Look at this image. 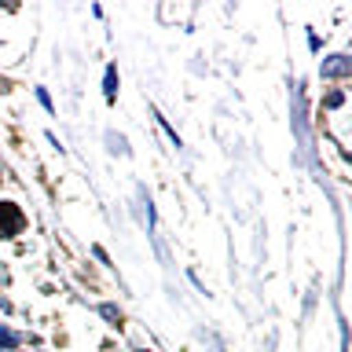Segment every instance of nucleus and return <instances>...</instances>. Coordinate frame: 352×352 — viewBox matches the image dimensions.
Listing matches in <instances>:
<instances>
[{"instance_id":"1","label":"nucleus","mask_w":352,"mask_h":352,"mask_svg":"<svg viewBox=\"0 0 352 352\" xmlns=\"http://www.w3.org/2000/svg\"><path fill=\"white\" fill-rule=\"evenodd\" d=\"M23 224H26V217L15 202H0V239H15L23 231Z\"/></svg>"},{"instance_id":"2","label":"nucleus","mask_w":352,"mask_h":352,"mask_svg":"<svg viewBox=\"0 0 352 352\" xmlns=\"http://www.w3.org/2000/svg\"><path fill=\"white\" fill-rule=\"evenodd\" d=\"M349 73V59L345 56H334L330 62H323V78H345Z\"/></svg>"},{"instance_id":"3","label":"nucleus","mask_w":352,"mask_h":352,"mask_svg":"<svg viewBox=\"0 0 352 352\" xmlns=\"http://www.w3.org/2000/svg\"><path fill=\"white\" fill-rule=\"evenodd\" d=\"M103 95H106V103H114V99H117V70H114V67H106V78H103Z\"/></svg>"},{"instance_id":"4","label":"nucleus","mask_w":352,"mask_h":352,"mask_svg":"<svg viewBox=\"0 0 352 352\" xmlns=\"http://www.w3.org/2000/svg\"><path fill=\"white\" fill-rule=\"evenodd\" d=\"M15 345H19V338L12 330H0V349H15Z\"/></svg>"}]
</instances>
